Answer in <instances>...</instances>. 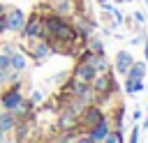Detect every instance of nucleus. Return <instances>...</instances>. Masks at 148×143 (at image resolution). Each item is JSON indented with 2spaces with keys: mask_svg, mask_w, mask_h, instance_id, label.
Listing matches in <instances>:
<instances>
[{
  "mask_svg": "<svg viewBox=\"0 0 148 143\" xmlns=\"http://www.w3.org/2000/svg\"><path fill=\"white\" fill-rule=\"evenodd\" d=\"M65 97H72V99H79L81 104H97V95L92 90L90 83H83V81H76L74 76H69V81L65 83Z\"/></svg>",
  "mask_w": 148,
  "mask_h": 143,
  "instance_id": "nucleus-1",
  "label": "nucleus"
},
{
  "mask_svg": "<svg viewBox=\"0 0 148 143\" xmlns=\"http://www.w3.org/2000/svg\"><path fill=\"white\" fill-rule=\"evenodd\" d=\"M21 35V39L23 42H28V39H44V25H42V12H30L28 14V18H25V25H23V30L18 32Z\"/></svg>",
  "mask_w": 148,
  "mask_h": 143,
  "instance_id": "nucleus-2",
  "label": "nucleus"
},
{
  "mask_svg": "<svg viewBox=\"0 0 148 143\" xmlns=\"http://www.w3.org/2000/svg\"><path fill=\"white\" fill-rule=\"evenodd\" d=\"M21 51H23L30 60H35V62H42L44 58H49V55L53 53V48H51V44H49L46 39H28Z\"/></svg>",
  "mask_w": 148,
  "mask_h": 143,
  "instance_id": "nucleus-3",
  "label": "nucleus"
},
{
  "mask_svg": "<svg viewBox=\"0 0 148 143\" xmlns=\"http://www.w3.org/2000/svg\"><path fill=\"white\" fill-rule=\"evenodd\" d=\"M23 99H25V95H23V90H21V81H18V83H9V88H5V90L0 92V106H2L5 111H14Z\"/></svg>",
  "mask_w": 148,
  "mask_h": 143,
  "instance_id": "nucleus-4",
  "label": "nucleus"
},
{
  "mask_svg": "<svg viewBox=\"0 0 148 143\" xmlns=\"http://www.w3.org/2000/svg\"><path fill=\"white\" fill-rule=\"evenodd\" d=\"M46 7H49L53 14H60V16L69 18V21H72L76 14H81V12H79L81 0H49V2H46Z\"/></svg>",
  "mask_w": 148,
  "mask_h": 143,
  "instance_id": "nucleus-5",
  "label": "nucleus"
},
{
  "mask_svg": "<svg viewBox=\"0 0 148 143\" xmlns=\"http://www.w3.org/2000/svg\"><path fill=\"white\" fill-rule=\"evenodd\" d=\"M106 118V111L99 106V104H88L83 111H81V115H79V120H81V129L86 131V129H90L92 125H97L99 120H104Z\"/></svg>",
  "mask_w": 148,
  "mask_h": 143,
  "instance_id": "nucleus-6",
  "label": "nucleus"
},
{
  "mask_svg": "<svg viewBox=\"0 0 148 143\" xmlns=\"http://www.w3.org/2000/svg\"><path fill=\"white\" fill-rule=\"evenodd\" d=\"M25 12L21 7H7L5 9V21H7V32H21L23 25H25Z\"/></svg>",
  "mask_w": 148,
  "mask_h": 143,
  "instance_id": "nucleus-7",
  "label": "nucleus"
},
{
  "mask_svg": "<svg viewBox=\"0 0 148 143\" xmlns=\"http://www.w3.org/2000/svg\"><path fill=\"white\" fill-rule=\"evenodd\" d=\"M56 129L58 131H81V120L69 108H62L56 118Z\"/></svg>",
  "mask_w": 148,
  "mask_h": 143,
  "instance_id": "nucleus-8",
  "label": "nucleus"
},
{
  "mask_svg": "<svg viewBox=\"0 0 148 143\" xmlns=\"http://www.w3.org/2000/svg\"><path fill=\"white\" fill-rule=\"evenodd\" d=\"M109 131H111V118L106 115L104 120H99L97 125H92V127H90V129H86L83 134H86L92 143H102V141L106 138V134H109Z\"/></svg>",
  "mask_w": 148,
  "mask_h": 143,
  "instance_id": "nucleus-9",
  "label": "nucleus"
},
{
  "mask_svg": "<svg viewBox=\"0 0 148 143\" xmlns=\"http://www.w3.org/2000/svg\"><path fill=\"white\" fill-rule=\"evenodd\" d=\"M132 62H134V55L127 51V48H120L118 53H116V58H113V72H118L120 76H125L127 74V69L132 67Z\"/></svg>",
  "mask_w": 148,
  "mask_h": 143,
  "instance_id": "nucleus-10",
  "label": "nucleus"
},
{
  "mask_svg": "<svg viewBox=\"0 0 148 143\" xmlns=\"http://www.w3.org/2000/svg\"><path fill=\"white\" fill-rule=\"evenodd\" d=\"M72 76H74L76 81L90 83V81H92V78L97 76V72H95V67H92V65H88V62H81V60H76L74 69H72Z\"/></svg>",
  "mask_w": 148,
  "mask_h": 143,
  "instance_id": "nucleus-11",
  "label": "nucleus"
},
{
  "mask_svg": "<svg viewBox=\"0 0 148 143\" xmlns=\"http://www.w3.org/2000/svg\"><path fill=\"white\" fill-rule=\"evenodd\" d=\"M9 69L12 72H18V74H23L25 69H28V55L16 46V51H12L9 53Z\"/></svg>",
  "mask_w": 148,
  "mask_h": 143,
  "instance_id": "nucleus-12",
  "label": "nucleus"
},
{
  "mask_svg": "<svg viewBox=\"0 0 148 143\" xmlns=\"http://www.w3.org/2000/svg\"><path fill=\"white\" fill-rule=\"evenodd\" d=\"M16 118H14V113L12 111H0V131H5V134H12L14 131V127H16Z\"/></svg>",
  "mask_w": 148,
  "mask_h": 143,
  "instance_id": "nucleus-13",
  "label": "nucleus"
},
{
  "mask_svg": "<svg viewBox=\"0 0 148 143\" xmlns=\"http://www.w3.org/2000/svg\"><path fill=\"white\" fill-rule=\"evenodd\" d=\"M146 72H148V65H146V60H134L132 62V67L127 69V78H146ZM123 76V78H125Z\"/></svg>",
  "mask_w": 148,
  "mask_h": 143,
  "instance_id": "nucleus-14",
  "label": "nucleus"
},
{
  "mask_svg": "<svg viewBox=\"0 0 148 143\" xmlns=\"http://www.w3.org/2000/svg\"><path fill=\"white\" fill-rule=\"evenodd\" d=\"M32 108H35V104L25 97V99H23V101H21V104L12 111V113H14V118H16V120H28V115L32 113Z\"/></svg>",
  "mask_w": 148,
  "mask_h": 143,
  "instance_id": "nucleus-15",
  "label": "nucleus"
},
{
  "mask_svg": "<svg viewBox=\"0 0 148 143\" xmlns=\"http://www.w3.org/2000/svg\"><path fill=\"white\" fill-rule=\"evenodd\" d=\"M83 48H88L90 53H97V55H104V42L99 39V37H88L86 42H83Z\"/></svg>",
  "mask_w": 148,
  "mask_h": 143,
  "instance_id": "nucleus-16",
  "label": "nucleus"
},
{
  "mask_svg": "<svg viewBox=\"0 0 148 143\" xmlns=\"http://www.w3.org/2000/svg\"><path fill=\"white\" fill-rule=\"evenodd\" d=\"M102 143H125V136H123V131H118V129H111Z\"/></svg>",
  "mask_w": 148,
  "mask_h": 143,
  "instance_id": "nucleus-17",
  "label": "nucleus"
},
{
  "mask_svg": "<svg viewBox=\"0 0 148 143\" xmlns=\"http://www.w3.org/2000/svg\"><path fill=\"white\" fill-rule=\"evenodd\" d=\"M132 21H134L136 25H146V14L136 9V12H132Z\"/></svg>",
  "mask_w": 148,
  "mask_h": 143,
  "instance_id": "nucleus-18",
  "label": "nucleus"
},
{
  "mask_svg": "<svg viewBox=\"0 0 148 143\" xmlns=\"http://www.w3.org/2000/svg\"><path fill=\"white\" fill-rule=\"evenodd\" d=\"M139 134H141V129H139V122L132 127V131H130V138H127V143H139Z\"/></svg>",
  "mask_w": 148,
  "mask_h": 143,
  "instance_id": "nucleus-19",
  "label": "nucleus"
},
{
  "mask_svg": "<svg viewBox=\"0 0 148 143\" xmlns=\"http://www.w3.org/2000/svg\"><path fill=\"white\" fill-rule=\"evenodd\" d=\"M132 88H134V95H136V92H143V90H146L143 78H132Z\"/></svg>",
  "mask_w": 148,
  "mask_h": 143,
  "instance_id": "nucleus-20",
  "label": "nucleus"
},
{
  "mask_svg": "<svg viewBox=\"0 0 148 143\" xmlns=\"http://www.w3.org/2000/svg\"><path fill=\"white\" fill-rule=\"evenodd\" d=\"M28 99H30V101H32V104L37 106V104H42V101H44V95H42L39 90H32V95H30Z\"/></svg>",
  "mask_w": 148,
  "mask_h": 143,
  "instance_id": "nucleus-21",
  "label": "nucleus"
},
{
  "mask_svg": "<svg viewBox=\"0 0 148 143\" xmlns=\"http://www.w3.org/2000/svg\"><path fill=\"white\" fill-rule=\"evenodd\" d=\"M111 14H113V18H116V23H123V21H125V16H123V12H120L118 7H113V9H111Z\"/></svg>",
  "mask_w": 148,
  "mask_h": 143,
  "instance_id": "nucleus-22",
  "label": "nucleus"
},
{
  "mask_svg": "<svg viewBox=\"0 0 148 143\" xmlns=\"http://www.w3.org/2000/svg\"><path fill=\"white\" fill-rule=\"evenodd\" d=\"M143 39H146V35H143V32H139V35H134V37H132V44H134V46H139V44H143Z\"/></svg>",
  "mask_w": 148,
  "mask_h": 143,
  "instance_id": "nucleus-23",
  "label": "nucleus"
},
{
  "mask_svg": "<svg viewBox=\"0 0 148 143\" xmlns=\"http://www.w3.org/2000/svg\"><path fill=\"white\" fill-rule=\"evenodd\" d=\"M141 118H143V111H141V108H134V113H132V120H134V122H141Z\"/></svg>",
  "mask_w": 148,
  "mask_h": 143,
  "instance_id": "nucleus-24",
  "label": "nucleus"
},
{
  "mask_svg": "<svg viewBox=\"0 0 148 143\" xmlns=\"http://www.w3.org/2000/svg\"><path fill=\"white\" fill-rule=\"evenodd\" d=\"M72 143H92V141H90V138H88L86 134H81V136H76V138H74Z\"/></svg>",
  "mask_w": 148,
  "mask_h": 143,
  "instance_id": "nucleus-25",
  "label": "nucleus"
},
{
  "mask_svg": "<svg viewBox=\"0 0 148 143\" xmlns=\"http://www.w3.org/2000/svg\"><path fill=\"white\" fill-rule=\"evenodd\" d=\"M7 32V21H5V14L0 16V35H5Z\"/></svg>",
  "mask_w": 148,
  "mask_h": 143,
  "instance_id": "nucleus-26",
  "label": "nucleus"
},
{
  "mask_svg": "<svg viewBox=\"0 0 148 143\" xmlns=\"http://www.w3.org/2000/svg\"><path fill=\"white\" fill-rule=\"evenodd\" d=\"M143 60L148 62V37L143 39Z\"/></svg>",
  "mask_w": 148,
  "mask_h": 143,
  "instance_id": "nucleus-27",
  "label": "nucleus"
},
{
  "mask_svg": "<svg viewBox=\"0 0 148 143\" xmlns=\"http://www.w3.org/2000/svg\"><path fill=\"white\" fill-rule=\"evenodd\" d=\"M7 74L9 69H0V83H7Z\"/></svg>",
  "mask_w": 148,
  "mask_h": 143,
  "instance_id": "nucleus-28",
  "label": "nucleus"
},
{
  "mask_svg": "<svg viewBox=\"0 0 148 143\" xmlns=\"http://www.w3.org/2000/svg\"><path fill=\"white\" fill-rule=\"evenodd\" d=\"M0 143H7V134L5 131H0Z\"/></svg>",
  "mask_w": 148,
  "mask_h": 143,
  "instance_id": "nucleus-29",
  "label": "nucleus"
},
{
  "mask_svg": "<svg viewBox=\"0 0 148 143\" xmlns=\"http://www.w3.org/2000/svg\"><path fill=\"white\" fill-rule=\"evenodd\" d=\"M113 5H123V2H127V0H111Z\"/></svg>",
  "mask_w": 148,
  "mask_h": 143,
  "instance_id": "nucleus-30",
  "label": "nucleus"
},
{
  "mask_svg": "<svg viewBox=\"0 0 148 143\" xmlns=\"http://www.w3.org/2000/svg\"><path fill=\"white\" fill-rule=\"evenodd\" d=\"M5 9H7V7H5V5H2V2H0V16H2V14H5Z\"/></svg>",
  "mask_w": 148,
  "mask_h": 143,
  "instance_id": "nucleus-31",
  "label": "nucleus"
},
{
  "mask_svg": "<svg viewBox=\"0 0 148 143\" xmlns=\"http://www.w3.org/2000/svg\"><path fill=\"white\" fill-rule=\"evenodd\" d=\"M97 2H99V5H102V2H109V0H97Z\"/></svg>",
  "mask_w": 148,
  "mask_h": 143,
  "instance_id": "nucleus-32",
  "label": "nucleus"
},
{
  "mask_svg": "<svg viewBox=\"0 0 148 143\" xmlns=\"http://www.w3.org/2000/svg\"><path fill=\"white\" fill-rule=\"evenodd\" d=\"M143 2H146V7H148V0H143Z\"/></svg>",
  "mask_w": 148,
  "mask_h": 143,
  "instance_id": "nucleus-33",
  "label": "nucleus"
},
{
  "mask_svg": "<svg viewBox=\"0 0 148 143\" xmlns=\"http://www.w3.org/2000/svg\"><path fill=\"white\" fill-rule=\"evenodd\" d=\"M0 46H2V44H0Z\"/></svg>",
  "mask_w": 148,
  "mask_h": 143,
  "instance_id": "nucleus-34",
  "label": "nucleus"
}]
</instances>
